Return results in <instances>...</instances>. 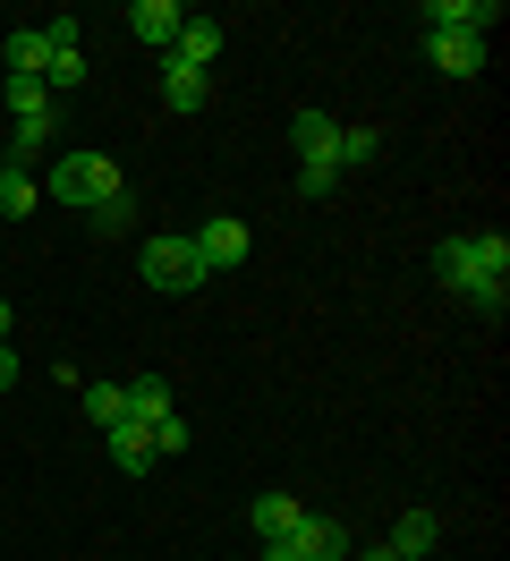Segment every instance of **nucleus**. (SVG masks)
Masks as SVG:
<instances>
[{"mask_svg":"<svg viewBox=\"0 0 510 561\" xmlns=\"http://www.w3.org/2000/svg\"><path fill=\"white\" fill-rule=\"evenodd\" d=\"M0 119H9V111H0Z\"/></svg>","mask_w":510,"mask_h":561,"instance_id":"nucleus-29","label":"nucleus"},{"mask_svg":"<svg viewBox=\"0 0 510 561\" xmlns=\"http://www.w3.org/2000/svg\"><path fill=\"white\" fill-rule=\"evenodd\" d=\"M332 187H340V171H298V196H306V205H324Z\"/></svg>","mask_w":510,"mask_h":561,"instance_id":"nucleus-24","label":"nucleus"},{"mask_svg":"<svg viewBox=\"0 0 510 561\" xmlns=\"http://www.w3.org/2000/svg\"><path fill=\"white\" fill-rule=\"evenodd\" d=\"M18 383V341H0V391Z\"/></svg>","mask_w":510,"mask_h":561,"instance_id":"nucleus-26","label":"nucleus"},{"mask_svg":"<svg viewBox=\"0 0 510 561\" xmlns=\"http://www.w3.org/2000/svg\"><path fill=\"white\" fill-rule=\"evenodd\" d=\"M366 162H383V128H374V119H340L332 171H366Z\"/></svg>","mask_w":510,"mask_h":561,"instance_id":"nucleus-12","label":"nucleus"},{"mask_svg":"<svg viewBox=\"0 0 510 561\" xmlns=\"http://www.w3.org/2000/svg\"><path fill=\"white\" fill-rule=\"evenodd\" d=\"M247 527H256V545H272V536H298V527H306V502H298V493H256Z\"/></svg>","mask_w":510,"mask_h":561,"instance_id":"nucleus-10","label":"nucleus"},{"mask_svg":"<svg viewBox=\"0 0 510 561\" xmlns=\"http://www.w3.org/2000/svg\"><path fill=\"white\" fill-rule=\"evenodd\" d=\"M383 545H392L400 561H426V553L442 545V519H434V511H400V527H392Z\"/></svg>","mask_w":510,"mask_h":561,"instance_id":"nucleus-13","label":"nucleus"},{"mask_svg":"<svg viewBox=\"0 0 510 561\" xmlns=\"http://www.w3.org/2000/svg\"><path fill=\"white\" fill-rule=\"evenodd\" d=\"M136 273L154 280V289H170V298H196V289H213V273H204V255L188 230H154V239L136 247Z\"/></svg>","mask_w":510,"mask_h":561,"instance_id":"nucleus-3","label":"nucleus"},{"mask_svg":"<svg viewBox=\"0 0 510 561\" xmlns=\"http://www.w3.org/2000/svg\"><path fill=\"white\" fill-rule=\"evenodd\" d=\"M86 417L111 434V425H128V383H86Z\"/></svg>","mask_w":510,"mask_h":561,"instance_id":"nucleus-19","label":"nucleus"},{"mask_svg":"<svg viewBox=\"0 0 510 561\" xmlns=\"http://www.w3.org/2000/svg\"><path fill=\"white\" fill-rule=\"evenodd\" d=\"M9 128H18V153H52V137H60V103H43V111H18Z\"/></svg>","mask_w":510,"mask_h":561,"instance_id":"nucleus-17","label":"nucleus"},{"mask_svg":"<svg viewBox=\"0 0 510 561\" xmlns=\"http://www.w3.org/2000/svg\"><path fill=\"white\" fill-rule=\"evenodd\" d=\"M154 417H170V383L162 375H136L128 383V425H154Z\"/></svg>","mask_w":510,"mask_h":561,"instance_id":"nucleus-18","label":"nucleus"},{"mask_svg":"<svg viewBox=\"0 0 510 561\" xmlns=\"http://www.w3.org/2000/svg\"><path fill=\"white\" fill-rule=\"evenodd\" d=\"M102 451H111L120 477H154V434H145V425H111V434H102Z\"/></svg>","mask_w":510,"mask_h":561,"instance_id":"nucleus-11","label":"nucleus"},{"mask_svg":"<svg viewBox=\"0 0 510 561\" xmlns=\"http://www.w3.org/2000/svg\"><path fill=\"white\" fill-rule=\"evenodd\" d=\"M43 85H52V94H60V85H86V43H77V51H52V60H43Z\"/></svg>","mask_w":510,"mask_h":561,"instance_id":"nucleus-22","label":"nucleus"},{"mask_svg":"<svg viewBox=\"0 0 510 561\" xmlns=\"http://www.w3.org/2000/svg\"><path fill=\"white\" fill-rule=\"evenodd\" d=\"M188 239H196L204 273L222 280V273H238V264H247V247H256V230H247V221H230V213H222V221H196Z\"/></svg>","mask_w":510,"mask_h":561,"instance_id":"nucleus-4","label":"nucleus"},{"mask_svg":"<svg viewBox=\"0 0 510 561\" xmlns=\"http://www.w3.org/2000/svg\"><path fill=\"white\" fill-rule=\"evenodd\" d=\"M426 60H434L442 77H485L494 43H485V35H426Z\"/></svg>","mask_w":510,"mask_h":561,"instance_id":"nucleus-8","label":"nucleus"},{"mask_svg":"<svg viewBox=\"0 0 510 561\" xmlns=\"http://www.w3.org/2000/svg\"><path fill=\"white\" fill-rule=\"evenodd\" d=\"M256 561H306V553H298V536H272V545H264Z\"/></svg>","mask_w":510,"mask_h":561,"instance_id":"nucleus-25","label":"nucleus"},{"mask_svg":"<svg viewBox=\"0 0 510 561\" xmlns=\"http://www.w3.org/2000/svg\"><path fill=\"white\" fill-rule=\"evenodd\" d=\"M86 221H94V239H120V230H136V196L120 187V196H102V205L86 213Z\"/></svg>","mask_w":510,"mask_h":561,"instance_id":"nucleus-21","label":"nucleus"},{"mask_svg":"<svg viewBox=\"0 0 510 561\" xmlns=\"http://www.w3.org/2000/svg\"><path fill=\"white\" fill-rule=\"evenodd\" d=\"M0 341H9V298H0Z\"/></svg>","mask_w":510,"mask_h":561,"instance_id":"nucleus-28","label":"nucleus"},{"mask_svg":"<svg viewBox=\"0 0 510 561\" xmlns=\"http://www.w3.org/2000/svg\"><path fill=\"white\" fill-rule=\"evenodd\" d=\"M145 434H154V459H179V451H188V417H179V409H170V417H154Z\"/></svg>","mask_w":510,"mask_h":561,"instance_id":"nucleus-23","label":"nucleus"},{"mask_svg":"<svg viewBox=\"0 0 510 561\" xmlns=\"http://www.w3.org/2000/svg\"><path fill=\"white\" fill-rule=\"evenodd\" d=\"M179 26H188V0H136L128 9V35L154 51V60H170V43H179Z\"/></svg>","mask_w":510,"mask_h":561,"instance_id":"nucleus-6","label":"nucleus"},{"mask_svg":"<svg viewBox=\"0 0 510 561\" xmlns=\"http://www.w3.org/2000/svg\"><path fill=\"white\" fill-rule=\"evenodd\" d=\"M34 187H43L52 205H68V213H94L102 196H120L128 179H120V162H111V153H52V171L34 179Z\"/></svg>","mask_w":510,"mask_h":561,"instance_id":"nucleus-2","label":"nucleus"},{"mask_svg":"<svg viewBox=\"0 0 510 561\" xmlns=\"http://www.w3.org/2000/svg\"><path fill=\"white\" fill-rule=\"evenodd\" d=\"M358 561H400V553H392V545H366V553H358Z\"/></svg>","mask_w":510,"mask_h":561,"instance_id":"nucleus-27","label":"nucleus"},{"mask_svg":"<svg viewBox=\"0 0 510 561\" xmlns=\"http://www.w3.org/2000/svg\"><path fill=\"white\" fill-rule=\"evenodd\" d=\"M204 94H213V77L188 69V60H162V103L188 119V111H204Z\"/></svg>","mask_w":510,"mask_h":561,"instance_id":"nucleus-15","label":"nucleus"},{"mask_svg":"<svg viewBox=\"0 0 510 561\" xmlns=\"http://www.w3.org/2000/svg\"><path fill=\"white\" fill-rule=\"evenodd\" d=\"M290 145H298V171H332L340 119H332V111H298V119H290Z\"/></svg>","mask_w":510,"mask_h":561,"instance_id":"nucleus-7","label":"nucleus"},{"mask_svg":"<svg viewBox=\"0 0 510 561\" xmlns=\"http://www.w3.org/2000/svg\"><path fill=\"white\" fill-rule=\"evenodd\" d=\"M434 280L451 298H468L476 316H502L510 307V239L502 230H451L434 247Z\"/></svg>","mask_w":510,"mask_h":561,"instance_id":"nucleus-1","label":"nucleus"},{"mask_svg":"<svg viewBox=\"0 0 510 561\" xmlns=\"http://www.w3.org/2000/svg\"><path fill=\"white\" fill-rule=\"evenodd\" d=\"M170 60H188V69H222V18H196L188 9V26H179V43H170Z\"/></svg>","mask_w":510,"mask_h":561,"instance_id":"nucleus-9","label":"nucleus"},{"mask_svg":"<svg viewBox=\"0 0 510 561\" xmlns=\"http://www.w3.org/2000/svg\"><path fill=\"white\" fill-rule=\"evenodd\" d=\"M34 205H43V187L26 179V162H9V171H0V213L18 221V213H34Z\"/></svg>","mask_w":510,"mask_h":561,"instance_id":"nucleus-20","label":"nucleus"},{"mask_svg":"<svg viewBox=\"0 0 510 561\" xmlns=\"http://www.w3.org/2000/svg\"><path fill=\"white\" fill-rule=\"evenodd\" d=\"M298 553H306V561H349V553H358V536H349L340 519H315V511H306V527H298Z\"/></svg>","mask_w":510,"mask_h":561,"instance_id":"nucleus-14","label":"nucleus"},{"mask_svg":"<svg viewBox=\"0 0 510 561\" xmlns=\"http://www.w3.org/2000/svg\"><path fill=\"white\" fill-rule=\"evenodd\" d=\"M417 18H426V35H485V43H494L502 0H426Z\"/></svg>","mask_w":510,"mask_h":561,"instance_id":"nucleus-5","label":"nucleus"},{"mask_svg":"<svg viewBox=\"0 0 510 561\" xmlns=\"http://www.w3.org/2000/svg\"><path fill=\"white\" fill-rule=\"evenodd\" d=\"M0 60H9V77H43V26H9V43H0Z\"/></svg>","mask_w":510,"mask_h":561,"instance_id":"nucleus-16","label":"nucleus"}]
</instances>
